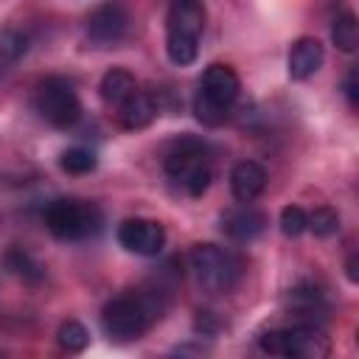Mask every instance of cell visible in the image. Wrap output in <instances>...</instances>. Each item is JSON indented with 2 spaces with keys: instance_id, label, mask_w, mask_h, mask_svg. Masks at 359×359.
Segmentation results:
<instances>
[{
  "instance_id": "cell-13",
  "label": "cell",
  "mask_w": 359,
  "mask_h": 359,
  "mask_svg": "<svg viewBox=\"0 0 359 359\" xmlns=\"http://www.w3.org/2000/svg\"><path fill=\"white\" fill-rule=\"evenodd\" d=\"M266 188V171L255 160H241L230 171V191L238 202H252Z\"/></svg>"
},
{
  "instance_id": "cell-24",
  "label": "cell",
  "mask_w": 359,
  "mask_h": 359,
  "mask_svg": "<svg viewBox=\"0 0 359 359\" xmlns=\"http://www.w3.org/2000/svg\"><path fill=\"white\" fill-rule=\"evenodd\" d=\"M356 266H359V255L356 252H351V258H348V264H345V272H348V280H359V272H356Z\"/></svg>"
},
{
  "instance_id": "cell-16",
  "label": "cell",
  "mask_w": 359,
  "mask_h": 359,
  "mask_svg": "<svg viewBox=\"0 0 359 359\" xmlns=\"http://www.w3.org/2000/svg\"><path fill=\"white\" fill-rule=\"evenodd\" d=\"M135 90H137L135 76H132L129 70H123V67H112V70L104 73V79H101V98H104L107 104L121 107Z\"/></svg>"
},
{
  "instance_id": "cell-3",
  "label": "cell",
  "mask_w": 359,
  "mask_h": 359,
  "mask_svg": "<svg viewBox=\"0 0 359 359\" xmlns=\"http://www.w3.org/2000/svg\"><path fill=\"white\" fill-rule=\"evenodd\" d=\"M165 174L188 196H202L210 185V163L205 154V143L194 137H180L165 154Z\"/></svg>"
},
{
  "instance_id": "cell-23",
  "label": "cell",
  "mask_w": 359,
  "mask_h": 359,
  "mask_svg": "<svg viewBox=\"0 0 359 359\" xmlns=\"http://www.w3.org/2000/svg\"><path fill=\"white\" fill-rule=\"evenodd\" d=\"M356 79H359V73H356V67H351L348 76H345V95H348L351 107L359 104V84H356Z\"/></svg>"
},
{
  "instance_id": "cell-1",
  "label": "cell",
  "mask_w": 359,
  "mask_h": 359,
  "mask_svg": "<svg viewBox=\"0 0 359 359\" xmlns=\"http://www.w3.org/2000/svg\"><path fill=\"white\" fill-rule=\"evenodd\" d=\"M205 28V6L202 0H174L168 8V34L165 53L174 65L185 67L199 53V34Z\"/></svg>"
},
{
  "instance_id": "cell-12",
  "label": "cell",
  "mask_w": 359,
  "mask_h": 359,
  "mask_svg": "<svg viewBox=\"0 0 359 359\" xmlns=\"http://www.w3.org/2000/svg\"><path fill=\"white\" fill-rule=\"evenodd\" d=\"M323 59H325V53H323L320 39H314V36H300V39L292 45V50H289V76H292L294 81H306L309 76H314V73L320 70Z\"/></svg>"
},
{
  "instance_id": "cell-15",
  "label": "cell",
  "mask_w": 359,
  "mask_h": 359,
  "mask_svg": "<svg viewBox=\"0 0 359 359\" xmlns=\"http://www.w3.org/2000/svg\"><path fill=\"white\" fill-rule=\"evenodd\" d=\"M154 112H157L154 101H151L146 93L135 90V93L121 104V123H123L126 129H143V126H149V123L154 121Z\"/></svg>"
},
{
  "instance_id": "cell-6",
  "label": "cell",
  "mask_w": 359,
  "mask_h": 359,
  "mask_svg": "<svg viewBox=\"0 0 359 359\" xmlns=\"http://www.w3.org/2000/svg\"><path fill=\"white\" fill-rule=\"evenodd\" d=\"M261 351L272 356H306V359H320L328 356L331 345L328 337L317 325H289V328H275L261 337Z\"/></svg>"
},
{
  "instance_id": "cell-8",
  "label": "cell",
  "mask_w": 359,
  "mask_h": 359,
  "mask_svg": "<svg viewBox=\"0 0 359 359\" xmlns=\"http://www.w3.org/2000/svg\"><path fill=\"white\" fill-rule=\"evenodd\" d=\"M129 28V11L121 0H104L87 17V39L98 48L115 45Z\"/></svg>"
},
{
  "instance_id": "cell-4",
  "label": "cell",
  "mask_w": 359,
  "mask_h": 359,
  "mask_svg": "<svg viewBox=\"0 0 359 359\" xmlns=\"http://www.w3.org/2000/svg\"><path fill=\"white\" fill-rule=\"evenodd\" d=\"M191 269L199 289L208 294H227L241 278L238 258L216 244H196L191 250Z\"/></svg>"
},
{
  "instance_id": "cell-17",
  "label": "cell",
  "mask_w": 359,
  "mask_h": 359,
  "mask_svg": "<svg viewBox=\"0 0 359 359\" xmlns=\"http://www.w3.org/2000/svg\"><path fill=\"white\" fill-rule=\"evenodd\" d=\"M331 39L334 45L342 50V53H353L356 45H359V25H356V17L351 11L339 14L331 25Z\"/></svg>"
},
{
  "instance_id": "cell-11",
  "label": "cell",
  "mask_w": 359,
  "mask_h": 359,
  "mask_svg": "<svg viewBox=\"0 0 359 359\" xmlns=\"http://www.w3.org/2000/svg\"><path fill=\"white\" fill-rule=\"evenodd\" d=\"M264 227H266V216L250 202H241L222 213V233L230 236L233 241H252L264 233Z\"/></svg>"
},
{
  "instance_id": "cell-10",
  "label": "cell",
  "mask_w": 359,
  "mask_h": 359,
  "mask_svg": "<svg viewBox=\"0 0 359 359\" xmlns=\"http://www.w3.org/2000/svg\"><path fill=\"white\" fill-rule=\"evenodd\" d=\"M238 90H241V81L236 76V70L230 65H210L205 73H202V81H199V90H196V98H202L205 104L227 112L236 98H238Z\"/></svg>"
},
{
  "instance_id": "cell-5",
  "label": "cell",
  "mask_w": 359,
  "mask_h": 359,
  "mask_svg": "<svg viewBox=\"0 0 359 359\" xmlns=\"http://www.w3.org/2000/svg\"><path fill=\"white\" fill-rule=\"evenodd\" d=\"M45 227L50 230V236L62 238V241H76V238H87L101 227V213L95 205L81 202V199H53L45 210Z\"/></svg>"
},
{
  "instance_id": "cell-9",
  "label": "cell",
  "mask_w": 359,
  "mask_h": 359,
  "mask_svg": "<svg viewBox=\"0 0 359 359\" xmlns=\"http://www.w3.org/2000/svg\"><path fill=\"white\" fill-rule=\"evenodd\" d=\"M118 244L135 255H160L165 247V230L154 219H123L118 224Z\"/></svg>"
},
{
  "instance_id": "cell-18",
  "label": "cell",
  "mask_w": 359,
  "mask_h": 359,
  "mask_svg": "<svg viewBox=\"0 0 359 359\" xmlns=\"http://www.w3.org/2000/svg\"><path fill=\"white\" fill-rule=\"evenodd\" d=\"M59 165H62V171L81 177V174H90V171H95V165H98V157H95L90 149H84V146H73V149L62 151V157H59Z\"/></svg>"
},
{
  "instance_id": "cell-21",
  "label": "cell",
  "mask_w": 359,
  "mask_h": 359,
  "mask_svg": "<svg viewBox=\"0 0 359 359\" xmlns=\"http://www.w3.org/2000/svg\"><path fill=\"white\" fill-rule=\"evenodd\" d=\"M280 230H283V236L297 238L300 233L309 230V213L300 205H286L280 210Z\"/></svg>"
},
{
  "instance_id": "cell-19",
  "label": "cell",
  "mask_w": 359,
  "mask_h": 359,
  "mask_svg": "<svg viewBox=\"0 0 359 359\" xmlns=\"http://www.w3.org/2000/svg\"><path fill=\"white\" fill-rule=\"evenodd\" d=\"M56 339H59V345H62L67 353H79V351H84V348L90 345V334H87V328H84L79 320L62 323Z\"/></svg>"
},
{
  "instance_id": "cell-14",
  "label": "cell",
  "mask_w": 359,
  "mask_h": 359,
  "mask_svg": "<svg viewBox=\"0 0 359 359\" xmlns=\"http://www.w3.org/2000/svg\"><path fill=\"white\" fill-rule=\"evenodd\" d=\"M3 264H6V269H8L11 275H17V278H20L22 283H28V286H36V283L45 280V266H42L34 255H28L25 250H20V247L6 250Z\"/></svg>"
},
{
  "instance_id": "cell-2",
  "label": "cell",
  "mask_w": 359,
  "mask_h": 359,
  "mask_svg": "<svg viewBox=\"0 0 359 359\" xmlns=\"http://www.w3.org/2000/svg\"><path fill=\"white\" fill-rule=\"evenodd\" d=\"M160 303L154 294H121L115 300H109L104 306V314H101V323H104V331L112 337V339H137L154 317H160Z\"/></svg>"
},
{
  "instance_id": "cell-20",
  "label": "cell",
  "mask_w": 359,
  "mask_h": 359,
  "mask_svg": "<svg viewBox=\"0 0 359 359\" xmlns=\"http://www.w3.org/2000/svg\"><path fill=\"white\" fill-rule=\"evenodd\" d=\"M309 230L317 236V238H328L339 230V213L328 205L323 208H314V213L309 216Z\"/></svg>"
},
{
  "instance_id": "cell-22",
  "label": "cell",
  "mask_w": 359,
  "mask_h": 359,
  "mask_svg": "<svg viewBox=\"0 0 359 359\" xmlns=\"http://www.w3.org/2000/svg\"><path fill=\"white\" fill-rule=\"evenodd\" d=\"M28 50V39H25V34H20V31H3L0 34V53L6 56V59H20L22 53Z\"/></svg>"
},
{
  "instance_id": "cell-7",
  "label": "cell",
  "mask_w": 359,
  "mask_h": 359,
  "mask_svg": "<svg viewBox=\"0 0 359 359\" xmlns=\"http://www.w3.org/2000/svg\"><path fill=\"white\" fill-rule=\"evenodd\" d=\"M36 112L56 129H67L79 121L81 104L73 84L65 76H48L36 87Z\"/></svg>"
}]
</instances>
